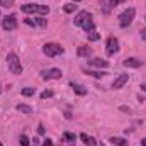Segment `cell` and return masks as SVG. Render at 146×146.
I'll use <instances>...</instances> for the list:
<instances>
[{
  "label": "cell",
  "instance_id": "29",
  "mask_svg": "<svg viewBox=\"0 0 146 146\" xmlns=\"http://www.w3.org/2000/svg\"><path fill=\"white\" fill-rule=\"evenodd\" d=\"M37 131H39V134H44V127H42V126H39V129H37Z\"/></svg>",
  "mask_w": 146,
  "mask_h": 146
},
{
  "label": "cell",
  "instance_id": "13",
  "mask_svg": "<svg viewBox=\"0 0 146 146\" xmlns=\"http://www.w3.org/2000/svg\"><path fill=\"white\" fill-rule=\"evenodd\" d=\"M80 139L83 141V145H85V146H97L95 138H92V136H88V134H85V133H82V134H80Z\"/></svg>",
  "mask_w": 146,
  "mask_h": 146
},
{
  "label": "cell",
  "instance_id": "3",
  "mask_svg": "<svg viewBox=\"0 0 146 146\" xmlns=\"http://www.w3.org/2000/svg\"><path fill=\"white\" fill-rule=\"evenodd\" d=\"M42 53H44L46 56H49V58H54V56L63 54V53H65V48L60 46V44H56V42H46V44L42 46Z\"/></svg>",
  "mask_w": 146,
  "mask_h": 146
},
{
  "label": "cell",
  "instance_id": "15",
  "mask_svg": "<svg viewBox=\"0 0 146 146\" xmlns=\"http://www.w3.org/2000/svg\"><path fill=\"white\" fill-rule=\"evenodd\" d=\"M76 54L78 56H90L92 54V48L90 46H80L78 51H76Z\"/></svg>",
  "mask_w": 146,
  "mask_h": 146
},
{
  "label": "cell",
  "instance_id": "1",
  "mask_svg": "<svg viewBox=\"0 0 146 146\" xmlns=\"http://www.w3.org/2000/svg\"><path fill=\"white\" fill-rule=\"evenodd\" d=\"M73 22H75V26L82 27V29H83V31H85L87 34H88V33H94V31H95L94 17H92V14H90V12H87V10H82V12H78Z\"/></svg>",
  "mask_w": 146,
  "mask_h": 146
},
{
  "label": "cell",
  "instance_id": "28",
  "mask_svg": "<svg viewBox=\"0 0 146 146\" xmlns=\"http://www.w3.org/2000/svg\"><path fill=\"white\" fill-rule=\"evenodd\" d=\"M141 39L146 41V29H141Z\"/></svg>",
  "mask_w": 146,
  "mask_h": 146
},
{
  "label": "cell",
  "instance_id": "26",
  "mask_svg": "<svg viewBox=\"0 0 146 146\" xmlns=\"http://www.w3.org/2000/svg\"><path fill=\"white\" fill-rule=\"evenodd\" d=\"M126 0H109V3H110V7H117L119 3H124Z\"/></svg>",
  "mask_w": 146,
  "mask_h": 146
},
{
  "label": "cell",
  "instance_id": "16",
  "mask_svg": "<svg viewBox=\"0 0 146 146\" xmlns=\"http://www.w3.org/2000/svg\"><path fill=\"white\" fill-rule=\"evenodd\" d=\"M15 109L19 110V112H22V114H33V107H29L26 104H17Z\"/></svg>",
  "mask_w": 146,
  "mask_h": 146
},
{
  "label": "cell",
  "instance_id": "11",
  "mask_svg": "<svg viewBox=\"0 0 146 146\" xmlns=\"http://www.w3.org/2000/svg\"><path fill=\"white\" fill-rule=\"evenodd\" d=\"M122 65H124L126 68H139V66L143 65V61L138 60V58H126V60L122 61Z\"/></svg>",
  "mask_w": 146,
  "mask_h": 146
},
{
  "label": "cell",
  "instance_id": "23",
  "mask_svg": "<svg viewBox=\"0 0 146 146\" xmlns=\"http://www.w3.org/2000/svg\"><path fill=\"white\" fill-rule=\"evenodd\" d=\"M49 97H53V90H44L41 94V99H49Z\"/></svg>",
  "mask_w": 146,
  "mask_h": 146
},
{
  "label": "cell",
  "instance_id": "17",
  "mask_svg": "<svg viewBox=\"0 0 146 146\" xmlns=\"http://www.w3.org/2000/svg\"><path fill=\"white\" fill-rule=\"evenodd\" d=\"M110 143L115 146H127V141L124 139V138H117V136H114V138H110Z\"/></svg>",
  "mask_w": 146,
  "mask_h": 146
},
{
  "label": "cell",
  "instance_id": "22",
  "mask_svg": "<svg viewBox=\"0 0 146 146\" xmlns=\"http://www.w3.org/2000/svg\"><path fill=\"white\" fill-rule=\"evenodd\" d=\"M19 141H21V146H29V138H27L26 134H21Z\"/></svg>",
  "mask_w": 146,
  "mask_h": 146
},
{
  "label": "cell",
  "instance_id": "12",
  "mask_svg": "<svg viewBox=\"0 0 146 146\" xmlns=\"http://www.w3.org/2000/svg\"><path fill=\"white\" fill-rule=\"evenodd\" d=\"M88 63L92 66H97V68H107L109 66V61L102 60V58H92V60H88Z\"/></svg>",
  "mask_w": 146,
  "mask_h": 146
},
{
  "label": "cell",
  "instance_id": "4",
  "mask_svg": "<svg viewBox=\"0 0 146 146\" xmlns=\"http://www.w3.org/2000/svg\"><path fill=\"white\" fill-rule=\"evenodd\" d=\"M7 65H9L10 73H14V75H21L22 73V65H21L19 56L15 53H9L7 54Z\"/></svg>",
  "mask_w": 146,
  "mask_h": 146
},
{
  "label": "cell",
  "instance_id": "10",
  "mask_svg": "<svg viewBox=\"0 0 146 146\" xmlns=\"http://www.w3.org/2000/svg\"><path fill=\"white\" fill-rule=\"evenodd\" d=\"M127 80H129V75H127V73H122V75H119V76L112 82V87H114V88H122V87L127 83Z\"/></svg>",
  "mask_w": 146,
  "mask_h": 146
},
{
  "label": "cell",
  "instance_id": "35",
  "mask_svg": "<svg viewBox=\"0 0 146 146\" xmlns=\"http://www.w3.org/2000/svg\"><path fill=\"white\" fill-rule=\"evenodd\" d=\"M0 146H2V143H0Z\"/></svg>",
  "mask_w": 146,
  "mask_h": 146
},
{
  "label": "cell",
  "instance_id": "24",
  "mask_svg": "<svg viewBox=\"0 0 146 146\" xmlns=\"http://www.w3.org/2000/svg\"><path fill=\"white\" fill-rule=\"evenodd\" d=\"M0 5L2 7H12L14 5V0H0Z\"/></svg>",
  "mask_w": 146,
  "mask_h": 146
},
{
  "label": "cell",
  "instance_id": "19",
  "mask_svg": "<svg viewBox=\"0 0 146 146\" xmlns=\"http://www.w3.org/2000/svg\"><path fill=\"white\" fill-rule=\"evenodd\" d=\"M75 139H76V136H75V133H65L63 134V141H66V143H75Z\"/></svg>",
  "mask_w": 146,
  "mask_h": 146
},
{
  "label": "cell",
  "instance_id": "2",
  "mask_svg": "<svg viewBox=\"0 0 146 146\" xmlns=\"http://www.w3.org/2000/svg\"><path fill=\"white\" fill-rule=\"evenodd\" d=\"M21 10L24 14H39V15H48L49 14V7L42 5V3H24L21 7Z\"/></svg>",
  "mask_w": 146,
  "mask_h": 146
},
{
  "label": "cell",
  "instance_id": "32",
  "mask_svg": "<svg viewBox=\"0 0 146 146\" xmlns=\"http://www.w3.org/2000/svg\"><path fill=\"white\" fill-rule=\"evenodd\" d=\"M0 94H2V85H0Z\"/></svg>",
  "mask_w": 146,
  "mask_h": 146
},
{
  "label": "cell",
  "instance_id": "36",
  "mask_svg": "<svg viewBox=\"0 0 146 146\" xmlns=\"http://www.w3.org/2000/svg\"><path fill=\"white\" fill-rule=\"evenodd\" d=\"M145 19H146V17H145Z\"/></svg>",
  "mask_w": 146,
  "mask_h": 146
},
{
  "label": "cell",
  "instance_id": "5",
  "mask_svg": "<svg viewBox=\"0 0 146 146\" xmlns=\"http://www.w3.org/2000/svg\"><path fill=\"white\" fill-rule=\"evenodd\" d=\"M134 15H136V9L129 7L127 10H124V12L119 15V26H121V27H127V26H131Z\"/></svg>",
  "mask_w": 146,
  "mask_h": 146
},
{
  "label": "cell",
  "instance_id": "14",
  "mask_svg": "<svg viewBox=\"0 0 146 146\" xmlns=\"http://www.w3.org/2000/svg\"><path fill=\"white\" fill-rule=\"evenodd\" d=\"M70 87L73 88V92H75L76 95H85V94H87V88H85L83 85H80V83H75V82H72V83H70Z\"/></svg>",
  "mask_w": 146,
  "mask_h": 146
},
{
  "label": "cell",
  "instance_id": "6",
  "mask_svg": "<svg viewBox=\"0 0 146 146\" xmlns=\"http://www.w3.org/2000/svg\"><path fill=\"white\" fill-rule=\"evenodd\" d=\"M24 24L26 26H29V27H41V29H44V27H48V21L44 19V17H26L24 19Z\"/></svg>",
  "mask_w": 146,
  "mask_h": 146
},
{
  "label": "cell",
  "instance_id": "34",
  "mask_svg": "<svg viewBox=\"0 0 146 146\" xmlns=\"http://www.w3.org/2000/svg\"><path fill=\"white\" fill-rule=\"evenodd\" d=\"M100 146H104V145H102V143H100Z\"/></svg>",
  "mask_w": 146,
  "mask_h": 146
},
{
  "label": "cell",
  "instance_id": "25",
  "mask_svg": "<svg viewBox=\"0 0 146 146\" xmlns=\"http://www.w3.org/2000/svg\"><path fill=\"white\" fill-rule=\"evenodd\" d=\"M85 73H88V75H92V76H97V78H100V76L106 75V73H100V72H92V70H87Z\"/></svg>",
  "mask_w": 146,
  "mask_h": 146
},
{
  "label": "cell",
  "instance_id": "33",
  "mask_svg": "<svg viewBox=\"0 0 146 146\" xmlns=\"http://www.w3.org/2000/svg\"><path fill=\"white\" fill-rule=\"evenodd\" d=\"M73 2H80V0H73Z\"/></svg>",
  "mask_w": 146,
  "mask_h": 146
},
{
  "label": "cell",
  "instance_id": "18",
  "mask_svg": "<svg viewBox=\"0 0 146 146\" xmlns=\"http://www.w3.org/2000/svg\"><path fill=\"white\" fill-rule=\"evenodd\" d=\"M21 94H22L24 97H33V95L36 94V88H34V87H26V88L21 90Z\"/></svg>",
  "mask_w": 146,
  "mask_h": 146
},
{
  "label": "cell",
  "instance_id": "31",
  "mask_svg": "<svg viewBox=\"0 0 146 146\" xmlns=\"http://www.w3.org/2000/svg\"><path fill=\"white\" fill-rule=\"evenodd\" d=\"M141 146H146V138L145 139H141Z\"/></svg>",
  "mask_w": 146,
  "mask_h": 146
},
{
  "label": "cell",
  "instance_id": "8",
  "mask_svg": "<svg viewBox=\"0 0 146 146\" xmlns=\"http://www.w3.org/2000/svg\"><path fill=\"white\" fill-rule=\"evenodd\" d=\"M106 53H107V56H114V54H117V53H119V39H117V37L110 36L109 39H107Z\"/></svg>",
  "mask_w": 146,
  "mask_h": 146
},
{
  "label": "cell",
  "instance_id": "7",
  "mask_svg": "<svg viewBox=\"0 0 146 146\" xmlns=\"http://www.w3.org/2000/svg\"><path fill=\"white\" fill-rule=\"evenodd\" d=\"M2 27H3V31H14V29H17V17L14 14L5 15L2 19Z\"/></svg>",
  "mask_w": 146,
  "mask_h": 146
},
{
  "label": "cell",
  "instance_id": "30",
  "mask_svg": "<svg viewBox=\"0 0 146 146\" xmlns=\"http://www.w3.org/2000/svg\"><path fill=\"white\" fill-rule=\"evenodd\" d=\"M141 90H145L146 92V83H141Z\"/></svg>",
  "mask_w": 146,
  "mask_h": 146
},
{
  "label": "cell",
  "instance_id": "20",
  "mask_svg": "<svg viewBox=\"0 0 146 146\" xmlns=\"http://www.w3.org/2000/svg\"><path fill=\"white\" fill-rule=\"evenodd\" d=\"M76 7H78V5H75V3H66V5L63 7V10H65L66 14H72V12L76 10Z\"/></svg>",
  "mask_w": 146,
  "mask_h": 146
},
{
  "label": "cell",
  "instance_id": "9",
  "mask_svg": "<svg viewBox=\"0 0 146 146\" xmlns=\"http://www.w3.org/2000/svg\"><path fill=\"white\" fill-rule=\"evenodd\" d=\"M61 76H63V72L58 70V68H49V70H44L41 73L42 80H60Z\"/></svg>",
  "mask_w": 146,
  "mask_h": 146
},
{
  "label": "cell",
  "instance_id": "21",
  "mask_svg": "<svg viewBox=\"0 0 146 146\" xmlns=\"http://www.w3.org/2000/svg\"><path fill=\"white\" fill-rule=\"evenodd\" d=\"M87 37H88V41H92V42H94V41H99V39H100V34H99L97 31H94V33H88Z\"/></svg>",
  "mask_w": 146,
  "mask_h": 146
},
{
  "label": "cell",
  "instance_id": "27",
  "mask_svg": "<svg viewBox=\"0 0 146 146\" xmlns=\"http://www.w3.org/2000/svg\"><path fill=\"white\" fill-rule=\"evenodd\" d=\"M42 146H53V141L51 139H44L42 141Z\"/></svg>",
  "mask_w": 146,
  "mask_h": 146
}]
</instances>
